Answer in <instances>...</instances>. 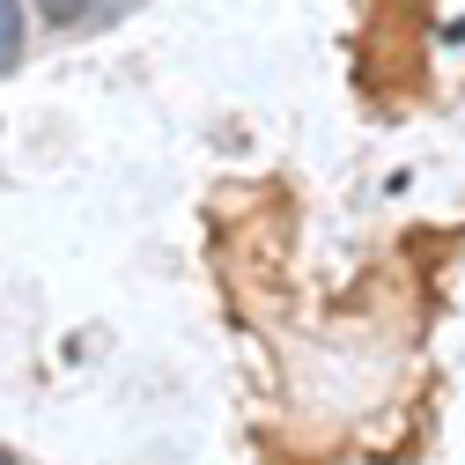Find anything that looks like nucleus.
<instances>
[{
	"instance_id": "f03ea898",
	"label": "nucleus",
	"mask_w": 465,
	"mask_h": 465,
	"mask_svg": "<svg viewBox=\"0 0 465 465\" xmlns=\"http://www.w3.org/2000/svg\"><path fill=\"white\" fill-rule=\"evenodd\" d=\"M37 15H45V23H82L89 0H37Z\"/></svg>"
},
{
	"instance_id": "f257e3e1",
	"label": "nucleus",
	"mask_w": 465,
	"mask_h": 465,
	"mask_svg": "<svg viewBox=\"0 0 465 465\" xmlns=\"http://www.w3.org/2000/svg\"><path fill=\"white\" fill-rule=\"evenodd\" d=\"M23 52V0H0V60Z\"/></svg>"
},
{
	"instance_id": "20e7f679",
	"label": "nucleus",
	"mask_w": 465,
	"mask_h": 465,
	"mask_svg": "<svg viewBox=\"0 0 465 465\" xmlns=\"http://www.w3.org/2000/svg\"><path fill=\"white\" fill-rule=\"evenodd\" d=\"M0 67H8V60H0Z\"/></svg>"
},
{
	"instance_id": "7ed1b4c3",
	"label": "nucleus",
	"mask_w": 465,
	"mask_h": 465,
	"mask_svg": "<svg viewBox=\"0 0 465 465\" xmlns=\"http://www.w3.org/2000/svg\"><path fill=\"white\" fill-rule=\"evenodd\" d=\"M0 465H8V458H0Z\"/></svg>"
}]
</instances>
